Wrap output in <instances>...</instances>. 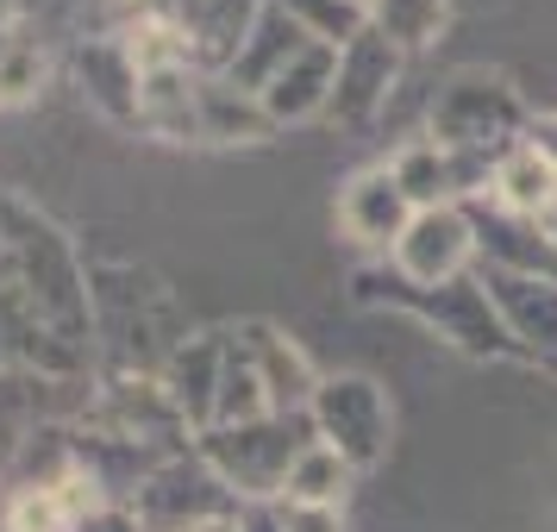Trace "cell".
Returning <instances> with one entry per match:
<instances>
[{
  "label": "cell",
  "mask_w": 557,
  "mask_h": 532,
  "mask_svg": "<svg viewBox=\"0 0 557 532\" xmlns=\"http://www.w3.org/2000/svg\"><path fill=\"white\" fill-rule=\"evenodd\" d=\"M552 195H557V163L539 151V145L520 151L502 170V201L507 207H552Z\"/></svg>",
  "instance_id": "6da1fadb"
},
{
  "label": "cell",
  "mask_w": 557,
  "mask_h": 532,
  "mask_svg": "<svg viewBox=\"0 0 557 532\" xmlns=\"http://www.w3.org/2000/svg\"><path fill=\"white\" fill-rule=\"evenodd\" d=\"M338 482H345L338 451H307V457L288 463V488H295V502H307V507H326Z\"/></svg>",
  "instance_id": "7a4b0ae2"
},
{
  "label": "cell",
  "mask_w": 557,
  "mask_h": 532,
  "mask_svg": "<svg viewBox=\"0 0 557 532\" xmlns=\"http://www.w3.org/2000/svg\"><path fill=\"white\" fill-rule=\"evenodd\" d=\"M282 527H288V532H338V520H332L326 507L288 502V514H282Z\"/></svg>",
  "instance_id": "3957f363"
}]
</instances>
